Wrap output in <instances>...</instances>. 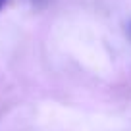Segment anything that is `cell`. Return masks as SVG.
I'll return each instance as SVG.
<instances>
[{
	"instance_id": "cell-2",
	"label": "cell",
	"mask_w": 131,
	"mask_h": 131,
	"mask_svg": "<svg viewBox=\"0 0 131 131\" xmlns=\"http://www.w3.org/2000/svg\"><path fill=\"white\" fill-rule=\"evenodd\" d=\"M129 29H131V27H129Z\"/></svg>"
},
{
	"instance_id": "cell-1",
	"label": "cell",
	"mask_w": 131,
	"mask_h": 131,
	"mask_svg": "<svg viewBox=\"0 0 131 131\" xmlns=\"http://www.w3.org/2000/svg\"><path fill=\"white\" fill-rule=\"evenodd\" d=\"M6 2H8V0H0V10H2V8L6 6Z\"/></svg>"
}]
</instances>
